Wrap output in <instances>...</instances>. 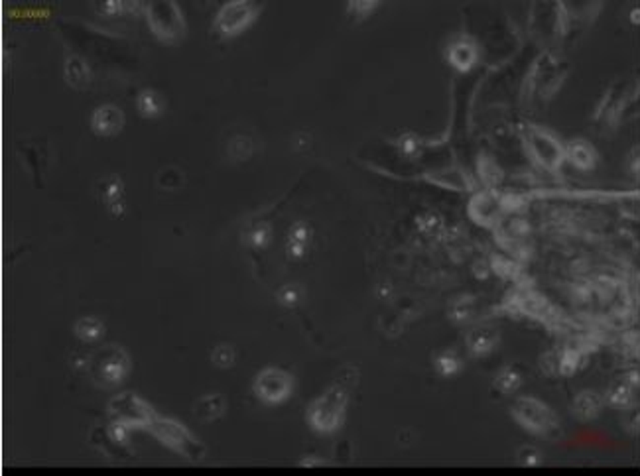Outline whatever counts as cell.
Returning a JSON list of instances; mask_svg holds the SVG:
<instances>
[{
  "instance_id": "obj_17",
  "label": "cell",
  "mask_w": 640,
  "mask_h": 476,
  "mask_svg": "<svg viewBox=\"0 0 640 476\" xmlns=\"http://www.w3.org/2000/svg\"><path fill=\"white\" fill-rule=\"evenodd\" d=\"M136 109L142 116L146 118H156L164 111V99L162 95L154 91V89H144L140 91V95L136 96Z\"/></svg>"
},
{
  "instance_id": "obj_9",
  "label": "cell",
  "mask_w": 640,
  "mask_h": 476,
  "mask_svg": "<svg viewBox=\"0 0 640 476\" xmlns=\"http://www.w3.org/2000/svg\"><path fill=\"white\" fill-rule=\"evenodd\" d=\"M501 211V199H497L491 191H479L469 199L467 213L477 225L493 226Z\"/></svg>"
},
{
  "instance_id": "obj_30",
  "label": "cell",
  "mask_w": 640,
  "mask_h": 476,
  "mask_svg": "<svg viewBox=\"0 0 640 476\" xmlns=\"http://www.w3.org/2000/svg\"><path fill=\"white\" fill-rule=\"evenodd\" d=\"M398 148L402 150V154L408 157H414L418 152H420V140L414 134H404L402 138L398 140Z\"/></svg>"
},
{
  "instance_id": "obj_13",
  "label": "cell",
  "mask_w": 640,
  "mask_h": 476,
  "mask_svg": "<svg viewBox=\"0 0 640 476\" xmlns=\"http://www.w3.org/2000/svg\"><path fill=\"white\" fill-rule=\"evenodd\" d=\"M193 414L200 421H205V424H211L219 417L225 414V398L221 394H207V396H201L195 406H193Z\"/></svg>"
},
{
  "instance_id": "obj_25",
  "label": "cell",
  "mask_w": 640,
  "mask_h": 476,
  "mask_svg": "<svg viewBox=\"0 0 640 476\" xmlns=\"http://www.w3.org/2000/svg\"><path fill=\"white\" fill-rule=\"evenodd\" d=\"M491 270L502 277H512L519 274V266L512 260L506 258V256H499V254H494L493 258H491Z\"/></svg>"
},
{
  "instance_id": "obj_32",
  "label": "cell",
  "mask_w": 640,
  "mask_h": 476,
  "mask_svg": "<svg viewBox=\"0 0 640 476\" xmlns=\"http://www.w3.org/2000/svg\"><path fill=\"white\" fill-rule=\"evenodd\" d=\"M501 209L502 211H520V209H524V199L519 197L516 193H506L501 197Z\"/></svg>"
},
{
  "instance_id": "obj_36",
  "label": "cell",
  "mask_w": 640,
  "mask_h": 476,
  "mask_svg": "<svg viewBox=\"0 0 640 476\" xmlns=\"http://www.w3.org/2000/svg\"><path fill=\"white\" fill-rule=\"evenodd\" d=\"M511 231L514 238H522L524 233H528V226L526 223H524V218H514L511 223Z\"/></svg>"
},
{
  "instance_id": "obj_23",
  "label": "cell",
  "mask_w": 640,
  "mask_h": 476,
  "mask_svg": "<svg viewBox=\"0 0 640 476\" xmlns=\"http://www.w3.org/2000/svg\"><path fill=\"white\" fill-rule=\"evenodd\" d=\"M107 205L113 209L114 215H121L122 213V182L119 177H111L109 182L104 183V193H103Z\"/></svg>"
},
{
  "instance_id": "obj_34",
  "label": "cell",
  "mask_w": 640,
  "mask_h": 476,
  "mask_svg": "<svg viewBox=\"0 0 640 476\" xmlns=\"http://www.w3.org/2000/svg\"><path fill=\"white\" fill-rule=\"evenodd\" d=\"M126 9V2H114V0H109V2H99L97 4V10L103 12L107 16H113V14H119L122 10Z\"/></svg>"
},
{
  "instance_id": "obj_24",
  "label": "cell",
  "mask_w": 640,
  "mask_h": 476,
  "mask_svg": "<svg viewBox=\"0 0 640 476\" xmlns=\"http://www.w3.org/2000/svg\"><path fill=\"white\" fill-rule=\"evenodd\" d=\"M270 236H272L270 226L266 223H262V225L252 226L251 231L246 233V243L254 246V248H264L270 243Z\"/></svg>"
},
{
  "instance_id": "obj_27",
  "label": "cell",
  "mask_w": 640,
  "mask_h": 476,
  "mask_svg": "<svg viewBox=\"0 0 640 476\" xmlns=\"http://www.w3.org/2000/svg\"><path fill=\"white\" fill-rule=\"evenodd\" d=\"M451 317L457 323H465V321L471 319L473 317V299L465 297V299L455 301V305L451 307Z\"/></svg>"
},
{
  "instance_id": "obj_14",
  "label": "cell",
  "mask_w": 640,
  "mask_h": 476,
  "mask_svg": "<svg viewBox=\"0 0 640 476\" xmlns=\"http://www.w3.org/2000/svg\"><path fill=\"white\" fill-rule=\"evenodd\" d=\"M499 343V337L493 329L479 327L467 335V348L473 356H487L493 353V348Z\"/></svg>"
},
{
  "instance_id": "obj_11",
  "label": "cell",
  "mask_w": 640,
  "mask_h": 476,
  "mask_svg": "<svg viewBox=\"0 0 640 476\" xmlns=\"http://www.w3.org/2000/svg\"><path fill=\"white\" fill-rule=\"evenodd\" d=\"M477 57H479V52H477V45L471 38H457L448 48V61L451 63V67H455L461 73L473 70Z\"/></svg>"
},
{
  "instance_id": "obj_15",
  "label": "cell",
  "mask_w": 640,
  "mask_h": 476,
  "mask_svg": "<svg viewBox=\"0 0 640 476\" xmlns=\"http://www.w3.org/2000/svg\"><path fill=\"white\" fill-rule=\"evenodd\" d=\"M310 238H312V228L305 223H295L288 233V244H286L288 256L294 260L302 258L305 250H308Z\"/></svg>"
},
{
  "instance_id": "obj_35",
  "label": "cell",
  "mask_w": 640,
  "mask_h": 476,
  "mask_svg": "<svg viewBox=\"0 0 640 476\" xmlns=\"http://www.w3.org/2000/svg\"><path fill=\"white\" fill-rule=\"evenodd\" d=\"M519 459L524 463V465H538L540 463V455H538L534 449H522L520 450Z\"/></svg>"
},
{
  "instance_id": "obj_1",
  "label": "cell",
  "mask_w": 640,
  "mask_h": 476,
  "mask_svg": "<svg viewBox=\"0 0 640 476\" xmlns=\"http://www.w3.org/2000/svg\"><path fill=\"white\" fill-rule=\"evenodd\" d=\"M347 402H349V386L345 382H335L308 407L310 427L323 435L337 431L345 421Z\"/></svg>"
},
{
  "instance_id": "obj_28",
  "label": "cell",
  "mask_w": 640,
  "mask_h": 476,
  "mask_svg": "<svg viewBox=\"0 0 640 476\" xmlns=\"http://www.w3.org/2000/svg\"><path fill=\"white\" fill-rule=\"evenodd\" d=\"M276 297L278 301L282 303V305H286V307H294V305H298V301H300L302 292H300V287L294 286V284H288V286L278 289Z\"/></svg>"
},
{
  "instance_id": "obj_33",
  "label": "cell",
  "mask_w": 640,
  "mask_h": 476,
  "mask_svg": "<svg viewBox=\"0 0 640 476\" xmlns=\"http://www.w3.org/2000/svg\"><path fill=\"white\" fill-rule=\"evenodd\" d=\"M376 6H379V2H351L349 12H353L357 18H367Z\"/></svg>"
},
{
  "instance_id": "obj_18",
  "label": "cell",
  "mask_w": 640,
  "mask_h": 476,
  "mask_svg": "<svg viewBox=\"0 0 640 476\" xmlns=\"http://www.w3.org/2000/svg\"><path fill=\"white\" fill-rule=\"evenodd\" d=\"M428 179L435 185H441V187H448V189H457L463 191L469 187L467 177L465 173H461L455 167L451 170H441V172H433L428 175Z\"/></svg>"
},
{
  "instance_id": "obj_22",
  "label": "cell",
  "mask_w": 640,
  "mask_h": 476,
  "mask_svg": "<svg viewBox=\"0 0 640 476\" xmlns=\"http://www.w3.org/2000/svg\"><path fill=\"white\" fill-rule=\"evenodd\" d=\"M435 370L443 378H451L461 370V358L453 350H443L435 356Z\"/></svg>"
},
{
  "instance_id": "obj_5",
  "label": "cell",
  "mask_w": 640,
  "mask_h": 476,
  "mask_svg": "<svg viewBox=\"0 0 640 476\" xmlns=\"http://www.w3.org/2000/svg\"><path fill=\"white\" fill-rule=\"evenodd\" d=\"M109 414L114 421L129 425L130 429H148L158 416L152 406L134 392H122L109 402Z\"/></svg>"
},
{
  "instance_id": "obj_16",
  "label": "cell",
  "mask_w": 640,
  "mask_h": 476,
  "mask_svg": "<svg viewBox=\"0 0 640 476\" xmlns=\"http://www.w3.org/2000/svg\"><path fill=\"white\" fill-rule=\"evenodd\" d=\"M65 79L75 89H85L91 83V70L79 55H70L65 61Z\"/></svg>"
},
{
  "instance_id": "obj_21",
  "label": "cell",
  "mask_w": 640,
  "mask_h": 476,
  "mask_svg": "<svg viewBox=\"0 0 640 476\" xmlns=\"http://www.w3.org/2000/svg\"><path fill=\"white\" fill-rule=\"evenodd\" d=\"M477 170H479V175L489 187H494L502 182V170L499 167V164L494 162L493 157L481 156L479 157V164H477Z\"/></svg>"
},
{
  "instance_id": "obj_26",
  "label": "cell",
  "mask_w": 640,
  "mask_h": 476,
  "mask_svg": "<svg viewBox=\"0 0 640 476\" xmlns=\"http://www.w3.org/2000/svg\"><path fill=\"white\" fill-rule=\"evenodd\" d=\"M211 360H213L219 368H231L234 364V348L229 345L215 346L213 353H211Z\"/></svg>"
},
{
  "instance_id": "obj_29",
  "label": "cell",
  "mask_w": 640,
  "mask_h": 476,
  "mask_svg": "<svg viewBox=\"0 0 640 476\" xmlns=\"http://www.w3.org/2000/svg\"><path fill=\"white\" fill-rule=\"evenodd\" d=\"M570 157L571 162L575 165H580V167H589L591 162H593V156H591L589 148L583 146V144H573L570 148Z\"/></svg>"
},
{
  "instance_id": "obj_8",
  "label": "cell",
  "mask_w": 640,
  "mask_h": 476,
  "mask_svg": "<svg viewBox=\"0 0 640 476\" xmlns=\"http://www.w3.org/2000/svg\"><path fill=\"white\" fill-rule=\"evenodd\" d=\"M512 416L519 421L520 427H524L530 433H538V435L548 431L554 424L552 411L540 399L528 398V396H522L514 402Z\"/></svg>"
},
{
  "instance_id": "obj_12",
  "label": "cell",
  "mask_w": 640,
  "mask_h": 476,
  "mask_svg": "<svg viewBox=\"0 0 640 476\" xmlns=\"http://www.w3.org/2000/svg\"><path fill=\"white\" fill-rule=\"evenodd\" d=\"M530 146H532L534 156L540 160V164L552 167V165H555L560 162V156H562L560 148H558V144H555L554 140L550 138L548 134H544V132L532 130V132H530Z\"/></svg>"
},
{
  "instance_id": "obj_7",
  "label": "cell",
  "mask_w": 640,
  "mask_h": 476,
  "mask_svg": "<svg viewBox=\"0 0 640 476\" xmlns=\"http://www.w3.org/2000/svg\"><path fill=\"white\" fill-rule=\"evenodd\" d=\"M260 4L251 2V0H233L221 6L215 16V30L225 38H233L239 35L254 22V18L259 16Z\"/></svg>"
},
{
  "instance_id": "obj_31",
  "label": "cell",
  "mask_w": 640,
  "mask_h": 476,
  "mask_svg": "<svg viewBox=\"0 0 640 476\" xmlns=\"http://www.w3.org/2000/svg\"><path fill=\"white\" fill-rule=\"evenodd\" d=\"M440 226L441 218L438 215H433V213H425L424 216L418 218V228H420L422 233H433V231H438Z\"/></svg>"
},
{
  "instance_id": "obj_19",
  "label": "cell",
  "mask_w": 640,
  "mask_h": 476,
  "mask_svg": "<svg viewBox=\"0 0 640 476\" xmlns=\"http://www.w3.org/2000/svg\"><path fill=\"white\" fill-rule=\"evenodd\" d=\"M73 331H75V335H77L81 341L93 343L97 338L103 337L104 325L97 319V317H83V319H79L77 323H75Z\"/></svg>"
},
{
  "instance_id": "obj_2",
  "label": "cell",
  "mask_w": 640,
  "mask_h": 476,
  "mask_svg": "<svg viewBox=\"0 0 640 476\" xmlns=\"http://www.w3.org/2000/svg\"><path fill=\"white\" fill-rule=\"evenodd\" d=\"M146 431L152 433L164 447L172 449L173 453H178L180 457L188 459L190 463H200L207 453L205 445L200 439H195L185 425L175 419H170V417L156 416Z\"/></svg>"
},
{
  "instance_id": "obj_10",
  "label": "cell",
  "mask_w": 640,
  "mask_h": 476,
  "mask_svg": "<svg viewBox=\"0 0 640 476\" xmlns=\"http://www.w3.org/2000/svg\"><path fill=\"white\" fill-rule=\"evenodd\" d=\"M124 126V113L114 104H103L99 106L91 116V128L99 136H114Z\"/></svg>"
},
{
  "instance_id": "obj_20",
  "label": "cell",
  "mask_w": 640,
  "mask_h": 476,
  "mask_svg": "<svg viewBox=\"0 0 640 476\" xmlns=\"http://www.w3.org/2000/svg\"><path fill=\"white\" fill-rule=\"evenodd\" d=\"M522 384V374H520L519 368L514 366H506L504 370L499 372V376L494 378V388L499 389L501 394H512L516 392Z\"/></svg>"
},
{
  "instance_id": "obj_4",
  "label": "cell",
  "mask_w": 640,
  "mask_h": 476,
  "mask_svg": "<svg viewBox=\"0 0 640 476\" xmlns=\"http://www.w3.org/2000/svg\"><path fill=\"white\" fill-rule=\"evenodd\" d=\"M152 34L164 43H175L185 38L188 26L180 6L173 0H156L144 9Z\"/></svg>"
},
{
  "instance_id": "obj_3",
  "label": "cell",
  "mask_w": 640,
  "mask_h": 476,
  "mask_svg": "<svg viewBox=\"0 0 640 476\" xmlns=\"http://www.w3.org/2000/svg\"><path fill=\"white\" fill-rule=\"evenodd\" d=\"M85 370L99 388H114L130 372V358L122 346H103L89 355Z\"/></svg>"
},
{
  "instance_id": "obj_6",
  "label": "cell",
  "mask_w": 640,
  "mask_h": 476,
  "mask_svg": "<svg viewBox=\"0 0 640 476\" xmlns=\"http://www.w3.org/2000/svg\"><path fill=\"white\" fill-rule=\"evenodd\" d=\"M252 389L260 402H264L269 406H278V404H284L286 399L292 396L294 378L282 368L269 366V368L260 370L259 376L254 378Z\"/></svg>"
}]
</instances>
